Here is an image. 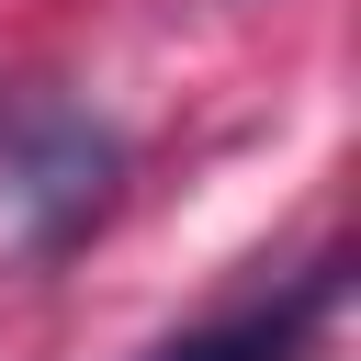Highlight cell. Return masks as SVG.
<instances>
[{
    "instance_id": "obj_1",
    "label": "cell",
    "mask_w": 361,
    "mask_h": 361,
    "mask_svg": "<svg viewBox=\"0 0 361 361\" xmlns=\"http://www.w3.org/2000/svg\"><path fill=\"white\" fill-rule=\"evenodd\" d=\"M124 192V135L56 90L0 102V271L68 259Z\"/></svg>"
},
{
    "instance_id": "obj_2",
    "label": "cell",
    "mask_w": 361,
    "mask_h": 361,
    "mask_svg": "<svg viewBox=\"0 0 361 361\" xmlns=\"http://www.w3.org/2000/svg\"><path fill=\"white\" fill-rule=\"evenodd\" d=\"M327 305H338V259H316L305 282H282V293H259V305H237V316L169 338V350H147V361H293V350L327 327Z\"/></svg>"
}]
</instances>
